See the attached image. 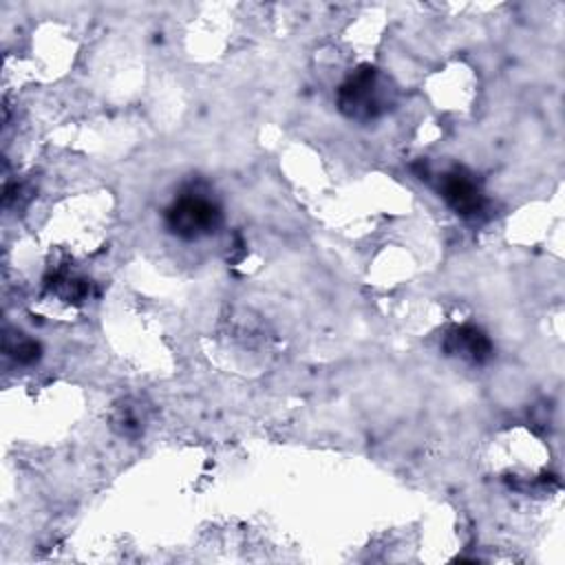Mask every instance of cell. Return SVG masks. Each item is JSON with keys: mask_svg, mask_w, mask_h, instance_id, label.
<instances>
[{"mask_svg": "<svg viewBox=\"0 0 565 565\" xmlns=\"http://www.w3.org/2000/svg\"><path fill=\"white\" fill-rule=\"evenodd\" d=\"M218 223H221L218 205L199 192L181 194L168 210L170 232L188 241L212 234Z\"/></svg>", "mask_w": 565, "mask_h": 565, "instance_id": "6da1fadb", "label": "cell"}, {"mask_svg": "<svg viewBox=\"0 0 565 565\" xmlns=\"http://www.w3.org/2000/svg\"><path fill=\"white\" fill-rule=\"evenodd\" d=\"M340 108L351 117H373L386 102V84L371 66L358 68L340 86Z\"/></svg>", "mask_w": 565, "mask_h": 565, "instance_id": "7a4b0ae2", "label": "cell"}, {"mask_svg": "<svg viewBox=\"0 0 565 565\" xmlns=\"http://www.w3.org/2000/svg\"><path fill=\"white\" fill-rule=\"evenodd\" d=\"M444 199L450 203V207L459 214H477L481 210L483 203V194L477 185V181L461 172V170H452L444 177V185H441Z\"/></svg>", "mask_w": 565, "mask_h": 565, "instance_id": "3957f363", "label": "cell"}, {"mask_svg": "<svg viewBox=\"0 0 565 565\" xmlns=\"http://www.w3.org/2000/svg\"><path fill=\"white\" fill-rule=\"evenodd\" d=\"M448 351L457 353L461 358H468L472 362H483L492 347L490 340L486 338L483 331H479L477 327H459L448 335Z\"/></svg>", "mask_w": 565, "mask_h": 565, "instance_id": "277c9868", "label": "cell"}]
</instances>
